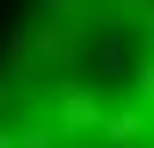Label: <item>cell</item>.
Returning <instances> with one entry per match:
<instances>
[{"mask_svg": "<svg viewBox=\"0 0 154 148\" xmlns=\"http://www.w3.org/2000/svg\"><path fill=\"white\" fill-rule=\"evenodd\" d=\"M0 148H154V0H25L0 31Z\"/></svg>", "mask_w": 154, "mask_h": 148, "instance_id": "1", "label": "cell"}]
</instances>
